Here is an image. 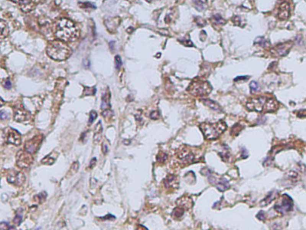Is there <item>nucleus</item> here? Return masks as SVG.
<instances>
[{
  "label": "nucleus",
  "mask_w": 306,
  "mask_h": 230,
  "mask_svg": "<svg viewBox=\"0 0 306 230\" xmlns=\"http://www.w3.org/2000/svg\"><path fill=\"white\" fill-rule=\"evenodd\" d=\"M54 35L58 40L67 43L77 40L79 36V31L73 21L68 19H61L55 25Z\"/></svg>",
  "instance_id": "obj_1"
},
{
  "label": "nucleus",
  "mask_w": 306,
  "mask_h": 230,
  "mask_svg": "<svg viewBox=\"0 0 306 230\" xmlns=\"http://www.w3.org/2000/svg\"><path fill=\"white\" fill-rule=\"evenodd\" d=\"M278 107L279 104L276 100L263 96L252 98L246 103V108L249 110L258 112H273L276 111Z\"/></svg>",
  "instance_id": "obj_2"
},
{
  "label": "nucleus",
  "mask_w": 306,
  "mask_h": 230,
  "mask_svg": "<svg viewBox=\"0 0 306 230\" xmlns=\"http://www.w3.org/2000/svg\"><path fill=\"white\" fill-rule=\"evenodd\" d=\"M48 56L56 60H64L71 55L72 50L65 42L58 40L50 41L47 47Z\"/></svg>",
  "instance_id": "obj_3"
},
{
  "label": "nucleus",
  "mask_w": 306,
  "mask_h": 230,
  "mask_svg": "<svg viewBox=\"0 0 306 230\" xmlns=\"http://www.w3.org/2000/svg\"><path fill=\"white\" fill-rule=\"evenodd\" d=\"M199 128L206 140H216L224 132L227 128L226 123L223 120H219L216 123H201Z\"/></svg>",
  "instance_id": "obj_4"
},
{
  "label": "nucleus",
  "mask_w": 306,
  "mask_h": 230,
  "mask_svg": "<svg viewBox=\"0 0 306 230\" xmlns=\"http://www.w3.org/2000/svg\"><path fill=\"white\" fill-rule=\"evenodd\" d=\"M212 90L211 84L207 81L194 80L189 84L187 90L195 96H203L209 95Z\"/></svg>",
  "instance_id": "obj_5"
},
{
  "label": "nucleus",
  "mask_w": 306,
  "mask_h": 230,
  "mask_svg": "<svg viewBox=\"0 0 306 230\" xmlns=\"http://www.w3.org/2000/svg\"><path fill=\"white\" fill-rule=\"evenodd\" d=\"M293 209V201L292 198L286 194L281 197L280 202L274 205V209L281 214H285L291 211Z\"/></svg>",
  "instance_id": "obj_6"
},
{
  "label": "nucleus",
  "mask_w": 306,
  "mask_h": 230,
  "mask_svg": "<svg viewBox=\"0 0 306 230\" xmlns=\"http://www.w3.org/2000/svg\"><path fill=\"white\" fill-rule=\"evenodd\" d=\"M293 46V42L289 41L277 45L270 50L271 53L274 57L286 56L289 52Z\"/></svg>",
  "instance_id": "obj_7"
},
{
  "label": "nucleus",
  "mask_w": 306,
  "mask_h": 230,
  "mask_svg": "<svg viewBox=\"0 0 306 230\" xmlns=\"http://www.w3.org/2000/svg\"><path fill=\"white\" fill-rule=\"evenodd\" d=\"M206 174L208 176V180L213 185H215L219 191L224 192L230 187V184L226 179L224 177L217 178L213 175L212 172H208V170H207Z\"/></svg>",
  "instance_id": "obj_8"
},
{
  "label": "nucleus",
  "mask_w": 306,
  "mask_h": 230,
  "mask_svg": "<svg viewBox=\"0 0 306 230\" xmlns=\"http://www.w3.org/2000/svg\"><path fill=\"white\" fill-rule=\"evenodd\" d=\"M34 158L31 154L25 151L21 150L18 152L16 156L17 165L21 168H27L32 164Z\"/></svg>",
  "instance_id": "obj_9"
},
{
  "label": "nucleus",
  "mask_w": 306,
  "mask_h": 230,
  "mask_svg": "<svg viewBox=\"0 0 306 230\" xmlns=\"http://www.w3.org/2000/svg\"><path fill=\"white\" fill-rule=\"evenodd\" d=\"M43 136L42 134H38L34 137L32 138L26 142L24 148L25 150L30 154H34L38 149L39 146L41 144Z\"/></svg>",
  "instance_id": "obj_10"
},
{
  "label": "nucleus",
  "mask_w": 306,
  "mask_h": 230,
  "mask_svg": "<svg viewBox=\"0 0 306 230\" xmlns=\"http://www.w3.org/2000/svg\"><path fill=\"white\" fill-rule=\"evenodd\" d=\"M178 158L184 164H189L194 161L195 156L190 149L183 148L179 150L178 153Z\"/></svg>",
  "instance_id": "obj_11"
},
{
  "label": "nucleus",
  "mask_w": 306,
  "mask_h": 230,
  "mask_svg": "<svg viewBox=\"0 0 306 230\" xmlns=\"http://www.w3.org/2000/svg\"><path fill=\"white\" fill-rule=\"evenodd\" d=\"M5 136H6V141L8 143L12 144L15 146H19L21 144V136L16 130L9 128L6 131Z\"/></svg>",
  "instance_id": "obj_12"
},
{
  "label": "nucleus",
  "mask_w": 306,
  "mask_h": 230,
  "mask_svg": "<svg viewBox=\"0 0 306 230\" xmlns=\"http://www.w3.org/2000/svg\"><path fill=\"white\" fill-rule=\"evenodd\" d=\"M164 185L166 189H175L178 188L179 181L178 177L174 174H169L164 179Z\"/></svg>",
  "instance_id": "obj_13"
},
{
  "label": "nucleus",
  "mask_w": 306,
  "mask_h": 230,
  "mask_svg": "<svg viewBox=\"0 0 306 230\" xmlns=\"http://www.w3.org/2000/svg\"><path fill=\"white\" fill-rule=\"evenodd\" d=\"M278 18L280 20H286L290 16V7L289 4L283 2L280 5L278 11Z\"/></svg>",
  "instance_id": "obj_14"
},
{
  "label": "nucleus",
  "mask_w": 306,
  "mask_h": 230,
  "mask_svg": "<svg viewBox=\"0 0 306 230\" xmlns=\"http://www.w3.org/2000/svg\"><path fill=\"white\" fill-rule=\"evenodd\" d=\"M12 1L20 5L21 8L25 11L31 10L34 8L35 0H11Z\"/></svg>",
  "instance_id": "obj_15"
},
{
  "label": "nucleus",
  "mask_w": 306,
  "mask_h": 230,
  "mask_svg": "<svg viewBox=\"0 0 306 230\" xmlns=\"http://www.w3.org/2000/svg\"><path fill=\"white\" fill-rule=\"evenodd\" d=\"M25 180V176L21 172H17L15 174H10L7 177V180L10 183L21 185Z\"/></svg>",
  "instance_id": "obj_16"
},
{
  "label": "nucleus",
  "mask_w": 306,
  "mask_h": 230,
  "mask_svg": "<svg viewBox=\"0 0 306 230\" xmlns=\"http://www.w3.org/2000/svg\"><path fill=\"white\" fill-rule=\"evenodd\" d=\"M176 203L178 206L183 208L185 210L190 209L193 204L191 198L189 197H182L178 199Z\"/></svg>",
  "instance_id": "obj_17"
},
{
  "label": "nucleus",
  "mask_w": 306,
  "mask_h": 230,
  "mask_svg": "<svg viewBox=\"0 0 306 230\" xmlns=\"http://www.w3.org/2000/svg\"><path fill=\"white\" fill-rule=\"evenodd\" d=\"M201 101H202L203 103L205 105L211 108L212 110L218 112H223L222 107L218 103V102L211 100H209V99H203Z\"/></svg>",
  "instance_id": "obj_18"
},
{
  "label": "nucleus",
  "mask_w": 306,
  "mask_h": 230,
  "mask_svg": "<svg viewBox=\"0 0 306 230\" xmlns=\"http://www.w3.org/2000/svg\"><path fill=\"white\" fill-rule=\"evenodd\" d=\"M278 195V192L277 191L270 192L268 193V195L261 201V205H262V206H266V205L269 204L273 200H274V199L276 198Z\"/></svg>",
  "instance_id": "obj_19"
},
{
  "label": "nucleus",
  "mask_w": 306,
  "mask_h": 230,
  "mask_svg": "<svg viewBox=\"0 0 306 230\" xmlns=\"http://www.w3.org/2000/svg\"><path fill=\"white\" fill-rule=\"evenodd\" d=\"M27 118L28 114L25 110H17L14 116V118L16 119V120L18 121V122H22V121L25 120Z\"/></svg>",
  "instance_id": "obj_20"
},
{
  "label": "nucleus",
  "mask_w": 306,
  "mask_h": 230,
  "mask_svg": "<svg viewBox=\"0 0 306 230\" xmlns=\"http://www.w3.org/2000/svg\"><path fill=\"white\" fill-rule=\"evenodd\" d=\"M184 212L185 209L178 205V207H175L172 213V216L174 219H180L183 215V214H184Z\"/></svg>",
  "instance_id": "obj_21"
},
{
  "label": "nucleus",
  "mask_w": 306,
  "mask_h": 230,
  "mask_svg": "<svg viewBox=\"0 0 306 230\" xmlns=\"http://www.w3.org/2000/svg\"><path fill=\"white\" fill-rule=\"evenodd\" d=\"M211 21L213 24L216 25H224L226 23V21L223 19L219 15H213L211 19Z\"/></svg>",
  "instance_id": "obj_22"
},
{
  "label": "nucleus",
  "mask_w": 306,
  "mask_h": 230,
  "mask_svg": "<svg viewBox=\"0 0 306 230\" xmlns=\"http://www.w3.org/2000/svg\"><path fill=\"white\" fill-rule=\"evenodd\" d=\"M95 131L96 133H95L94 135V142L95 143H98L100 140L101 137V132L102 131V128L101 122H99L97 124L96 127H95Z\"/></svg>",
  "instance_id": "obj_23"
},
{
  "label": "nucleus",
  "mask_w": 306,
  "mask_h": 230,
  "mask_svg": "<svg viewBox=\"0 0 306 230\" xmlns=\"http://www.w3.org/2000/svg\"><path fill=\"white\" fill-rule=\"evenodd\" d=\"M1 37L2 39L7 37L9 33V29L7 26V24L3 19L1 20Z\"/></svg>",
  "instance_id": "obj_24"
},
{
  "label": "nucleus",
  "mask_w": 306,
  "mask_h": 230,
  "mask_svg": "<svg viewBox=\"0 0 306 230\" xmlns=\"http://www.w3.org/2000/svg\"><path fill=\"white\" fill-rule=\"evenodd\" d=\"M254 43L259 45L260 46L263 47H269L270 45V42H269L267 40H266L264 37H256L254 41Z\"/></svg>",
  "instance_id": "obj_25"
},
{
  "label": "nucleus",
  "mask_w": 306,
  "mask_h": 230,
  "mask_svg": "<svg viewBox=\"0 0 306 230\" xmlns=\"http://www.w3.org/2000/svg\"><path fill=\"white\" fill-rule=\"evenodd\" d=\"M52 155H53V153H51L50 155H48L47 156H46L44 159H42L41 160V162H42V164H47V165L53 164L55 160H56V157L52 156Z\"/></svg>",
  "instance_id": "obj_26"
},
{
  "label": "nucleus",
  "mask_w": 306,
  "mask_h": 230,
  "mask_svg": "<svg viewBox=\"0 0 306 230\" xmlns=\"http://www.w3.org/2000/svg\"><path fill=\"white\" fill-rule=\"evenodd\" d=\"M206 3L207 0H194L195 7L199 11L203 10L205 9V5Z\"/></svg>",
  "instance_id": "obj_27"
},
{
  "label": "nucleus",
  "mask_w": 306,
  "mask_h": 230,
  "mask_svg": "<svg viewBox=\"0 0 306 230\" xmlns=\"http://www.w3.org/2000/svg\"><path fill=\"white\" fill-rule=\"evenodd\" d=\"M110 106L109 105V96L107 94L103 95L102 96V105L101 108L102 109L103 108H107V107H109Z\"/></svg>",
  "instance_id": "obj_28"
},
{
  "label": "nucleus",
  "mask_w": 306,
  "mask_h": 230,
  "mask_svg": "<svg viewBox=\"0 0 306 230\" xmlns=\"http://www.w3.org/2000/svg\"><path fill=\"white\" fill-rule=\"evenodd\" d=\"M249 86H250V91H251L252 93L257 92L258 90H260L259 84H258V83H257L255 81H252L251 82H250V84H249Z\"/></svg>",
  "instance_id": "obj_29"
},
{
  "label": "nucleus",
  "mask_w": 306,
  "mask_h": 230,
  "mask_svg": "<svg viewBox=\"0 0 306 230\" xmlns=\"http://www.w3.org/2000/svg\"><path fill=\"white\" fill-rule=\"evenodd\" d=\"M168 158V155L166 153L160 152L157 156V160L159 162H164Z\"/></svg>",
  "instance_id": "obj_30"
},
{
  "label": "nucleus",
  "mask_w": 306,
  "mask_h": 230,
  "mask_svg": "<svg viewBox=\"0 0 306 230\" xmlns=\"http://www.w3.org/2000/svg\"><path fill=\"white\" fill-rule=\"evenodd\" d=\"M195 22H196L197 25L200 27H205L206 24V21L204 19H203L202 17H201L200 16H197L195 18Z\"/></svg>",
  "instance_id": "obj_31"
},
{
  "label": "nucleus",
  "mask_w": 306,
  "mask_h": 230,
  "mask_svg": "<svg viewBox=\"0 0 306 230\" xmlns=\"http://www.w3.org/2000/svg\"><path fill=\"white\" fill-rule=\"evenodd\" d=\"M22 221V215L20 213H17L13 219V222L17 226L19 225Z\"/></svg>",
  "instance_id": "obj_32"
},
{
  "label": "nucleus",
  "mask_w": 306,
  "mask_h": 230,
  "mask_svg": "<svg viewBox=\"0 0 306 230\" xmlns=\"http://www.w3.org/2000/svg\"><path fill=\"white\" fill-rule=\"evenodd\" d=\"M97 113L95 111V110H91L90 113V118H89V124L90 125L92 124L95 120L97 118Z\"/></svg>",
  "instance_id": "obj_33"
},
{
  "label": "nucleus",
  "mask_w": 306,
  "mask_h": 230,
  "mask_svg": "<svg viewBox=\"0 0 306 230\" xmlns=\"http://www.w3.org/2000/svg\"><path fill=\"white\" fill-rule=\"evenodd\" d=\"M115 63L116 68L120 69L122 65V60L119 55H117L115 57Z\"/></svg>",
  "instance_id": "obj_34"
},
{
  "label": "nucleus",
  "mask_w": 306,
  "mask_h": 230,
  "mask_svg": "<svg viewBox=\"0 0 306 230\" xmlns=\"http://www.w3.org/2000/svg\"><path fill=\"white\" fill-rule=\"evenodd\" d=\"M232 22L235 24L236 25L241 27V24L242 23V21L241 19V17L240 16H236L233 18H232Z\"/></svg>",
  "instance_id": "obj_35"
},
{
  "label": "nucleus",
  "mask_w": 306,
  "mask_h": 230,
  "mask_svg": "<svg viewBox=\"0 0 306 230\" xmlns=\"http://www.w3.org/2000/svg\"><path fill=\"white\" fill-rule=\"evenodd\" d=\"M96 89L95 88H85V90H84V95H86V94L89 92V95H93L95 94L96 92Z\"/></svg>",
  "instance_id": "obj_36"
},
{
  "label": "nucleus",
  "mask_w": 306,
  "mask_h": 230,
  "mask_svg": "<svg viewBox=\"0 0 306 230\" xmlns=\"http://www.w3.org/2000/svg\"><path fill=\"white\" fill-rule=\"evenodd\" d=\"M238 129H241L242 130L240 126L238 125V124H236L233 127H232V128L231 129V134L237 135L238 133L241 131V130H238Z\"/></svg>",
  "instance_id": "obj_37"
},
{
  "label": "nucleus",
  "mask_w": 306,
  "mask_h": 230,
  "mask_svg": "<svg viewBox=\"0 0 306 230\" xmlns=\"http://www.w3.org/2000/svg\"><path fill=\"white\" fill-rule=\"evenodd\" d=\"M180 42L182 45H185V46H188V47L193 46V43L190 41V40H189V39H184V40H180Z\"/></svg>",
  "instance_id": "obj_38"
},
{
  "label": "nucleus",
  "mask_w": 306,
  "mask_h": 230,
  "mask_svg": "<svg viewBox=\"0 0 306 230\" xmlns=\"http://www.w3.org/2000/svg\"><path fill=\"white\" fill-rule=\"evenodd\" d=\"M159 117H160V114H159V112L158 111H152L150 114V118L152 119L156 120L158 119Z\"/></svg>",
  "instance_id": "obj_39"
},
{
  "label": "nucleus",
  "mask_w": 306,
  "mask_h": 230,
  "mask_svg": "<svg viewBox=\"0 0 306 230\" xmlns=\"http://www.w3.org/2000/svg\"><path fill=\"white\" fill-rule=\"evenodd\" d=\"M256 217L258 218L259 220L260 221H264L266 218V216H265V213L264 211H260V212L257 214L256 215Z\"/></svg>",
  "instance_id": "obj_40"
},
{
  "label": "nucleus",
  "mask_w": 306,
  "mask_h": 230,
  "mask_svg": "<svg viewBox=\"0 0 306 230\" xmlns=\"http://www.w3.org/2000/svg\"><path fill=\"white\" fill-rule=\"evenodd\" d=\"M78 167H79L78 162H74V164H73V165L72 166V167H71V170L72 171V172H74V173H75L76 172H77L78 169Z\"/></svg>",
  "instance_id": "obj_41"
},
{
  "label": "nucleus",
  "mask_w": 306,
  "mask_h": 230,
  "mask_svg": "<svg viewBox=\"0 0 306 230\" xmlns=\"http://www.w3.org/2000/svg\"><path fill=\"white\" fill-rule=\"evenodd\" d=\"M102 152L104 154H105L108 152V148L107 146V145L105 144V143H103L102 145Z\"/></svg>",
  "instance_id": "obj_42"
},
{
  "label": "nucleus",
  "mask_w": 306,
  "mask_h": 230,
  "mask_svg": "<svg viewBox=\"0 0 306 230\" xmlns=\"http://www.w3.org/2000/svg\"><path fill=\"white\" fill-rule=\"evenodd\" d=\"M4 87L6 88V89H10L11 87V83L10 82V80H6L4 83Z\"/></svg>",
  "instance_id": "obj_43"
},
{
  "label": "nucleus",
  "mask_w": 306,
  "mask_h": 230,
  "mask_svg": "<svg viewBox=\"0 0 306 230\" xmlns=\"http://www.w3.org/2000/svg\"><path fill=\"white\" fill-rule=\"evenodd\" d=\"M96 158H93L92 160H91L90 161V168H93L95 165H96Z\"/></svg>",
  "instance_id": "obj_44"
},
{
  "label": "nucleus",
  "mask_w": 306,
  "mask_h": 230,
  "mask_svg": "<svg viewBox=\"0 0 306 230\" xmlns=\"http://www.w3.org/2000/svg\"><path fill=\"white\" fill-rule=\"evenodd\" d=\"M0 116H1V119L2 120H3V119H7L8 118V114L6 113L5 112H4L1 111V114H0Z\"/></svg>",
  "instance_id": "obj_45"
},
{
  "label": "nucleus",
  "mask_w": 306,
  "mask_h": 230,
  "mask_svg": "<svg viewBox=\"0 0 306 230\" xmlns=\"http://www.w3.org/2000/svg\"><path fill=\"white\" fill-rule=\"evenodd\" d=\"M248 76H238L237 77H236L235 79H234V81H240L242 80H245V79H247V78L248 77H247Z\"/></svg>",
  "instance_id": "obj_46"
},
{
  "label": "nucleus",
  "mask_w": 306,
  "mask_h": 230,
  "mask_svg": "<svg viewBox=\"0 0 306 230\" xmlns=\"http://www.w3.org/2000/svg\"><path fill=\"white\" fill-rule=\"evenodd\" d=\"M146 1H147L148 2H151L152 1H153V0H146Z\"/></svg>",
  "instance_id": "obj_47"
}]
</instances>
